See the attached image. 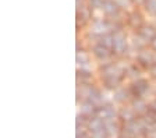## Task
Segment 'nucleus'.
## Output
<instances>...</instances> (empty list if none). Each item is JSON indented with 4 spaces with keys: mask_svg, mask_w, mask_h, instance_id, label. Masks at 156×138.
Returning <instances> with one entry per match:
<instances>
[{
    "mask_svg": "<svg viewBox=\"0 0 156 138\" xmlns=\"http://www.w3.org/2000/svg\"><path fill=\"white\" fill-rule=\"evenodd\" d=\"M138 35H140L145 42H151L156 36V30L152 25H142L140 30H138Z\"/></svg>",
    "mask_w": 156,
    "mask_h": 138,
    "instance_id": "nucleus-11",
    "label": "nucleus"
},
{
    "mask_svg": "<svg viewBox=\"0 0 156 138\" xmlns=\"http://www.w3.org/2000/svg\"><path fill=\"white\" fill-rule=\"evenodd\" d=\"M103 13L110 18H117L120 14V6L116 3V0H105V4L102 7Z\"/></svg>",
    "mask_w": 156,
    "mask_h": 138,
    "instance_id": "nucleus-7",
    "label": "nucleus"
},
{
    "mask_svg": "<svg viewBox=\"0 0 156 138\" xmlns=\"http://www.w3.org/2000/svg\"><path fill=\"white\" fill-rule=\"evenodd\" d=\"M96 109L98 106H95L92 102L85 99V102L81 105V115L87 116V117H92V116L96 115Z\"/></svg>",
    "mask_w": 156,
    "mask_h": 138,
    "instance_id": "nucleus-14",
    "label": "nucleus"
},
{
    "mask_svg": "<svg viewBox=\"0 0 156 138\" xmlns=\"http://www.w3.org/2000/svg\"><path fill=\"white\" fill-rule=\"evenodd\" d=\"M80 2H82V0H77V3H80Z\"/></svg>",
    "mask_w": 156,
    "mask_h": 138,
    "instance_id": "nucleus-31",
    "label": "nucleus"
},
{
    "mask_svg": "<svg viewBox=\"0 0 156 138\" xmlns=\"http://www.w3.org/2000/svg\"><path fill=\"white\" fill-rule=\"evenodd\" d=\"M135 116H136V113L134 112L133 108H121L119 110V119H121L124 123L135 120Z\"/></svg>",
    "mask_w": 156,
    "mask_h": 138,
    "instance_id": "nucleus-13",
    "label": "nucleus"
},
{
    "mask_svg": "<svg viewBox=\"0 0 156 138\" xmlns=\"http://www.w3.org/2000/svg\"><path fill=\"white\" fill-rule=\"evenodd\" d=\"M106 130H107V134H109L110 138L117 137V135L120 134V126H119V123L116 122V119L106 122Z\"/></svg>",
    "mask_w": 156,
    "mask_h": 138,
    "instance_id": "nucleus-15",
    "label": "nucleus"
},
{
    "mask_svg": "<svg viewBox=\"0 0 156 138\" xmlns=\"http://www.w3.org/2000/svg\"><path fill=\"white\" fill-rule=\"evenodd\" d=\"M149 71L152 73V76H153V77H156V63H153L152 66L149 67Z\"/></svg>",
    "mask_w": 156,
    "mask_h": 138,
    "instance_id": "nucleus-27",
    "label": "nucleus"
},
{
    "mask_svg": "<svg viewBox=\"0 0 156 138\" xmlns=\"http://www.w3.org/2000/svg\"><path fill=\"white\" fill-rule=\"evenodd\" d=\"M134 3H136V4H144V3H146V0H133Z\"/></svg>",
    "mask_w": 156,
    "mask_h": 138,
    "instance_id": "nucleus-29",
    "label": "nucleus"
},
{
    "mask_svg": "<svg viewBox=\"0 0 156 138\" xmlns=\"http://www.w3.org/2000/svg\"><path fill=\"white\" fill-rule=\"evenodd\" d=\"M149 43H151V46H152V49H153V50H156V36L153 38L152 41H151Z\"/></svg>",
    "mask_w": 156,
    "mask_h": 138,
    "instance_id": "nucleus-28",
    "label": "nucleus"
},
{
    "mask_svg": "<svg viewBox=\"0 0 156 138\" xmlns=\"http://www.w3.org/2000/svg\"><path fill=\"white\" fill-rule=\"evenodd\" d=\"M88 120H89V117H87V116L84 115H80L77 116V120H75V124H77V127H87L88 126Z\"/></svg>",
    "mask_w": 156,
    "mask_h": 138,
    "instance_id": "nucleus-21",
    "label": "nucleus"
},
{
    "mask_svg": "<svg viewBox=\"0 0 156 138\" xmlns=\"http://www.w3.org/2000/svg\"><path fill=\"white\" fill-rule=\"evenodd\" d=\"M127 76L133 80H138L140 78V69H136V66H131L127 69Z\"/></svg>",
    "mask_w": 156,
    "mask_h": 138,
    "instance_id": "nucleus-20",
    "label": "nucleus"
},
{
    "mask_svg": "<svg viewBox=\"0 0 156 138\" xmlns=\"http://www.w3.org/2000/svg\"><path fill=\"white\" fill-rule=\"evenodd\" d=\"M75 59H77L78 66H81V67H85L88 63H89V59H88V56L85 55V52H82V50H78Z\"/></svg>",
    "mask_w": 156,
    "mask_h": 138,
    "instance_id": "nucleus-19",
    "label": "nucleus"
},
{
    "mask_svg": "<svg viewBox=\"0 0 156 138\" xmlns=\"http://www.w3.org/2000/svg\"><path fill=\"white\" fill-rule=\"evenodd\" d=\"M145 135L148 138H156V123H153V124H151L149 127H148Z\"/></svg>",
    "mask_w": 156,
    "mask_h": 138,
    "instance_id": "nucleus-24",
    "label": "nucleus"
},
{
    "mask_svg": "<svg viewBox=\"0 0 156 138\" xmlns=\"http://www.w3.org/2000/svg\"><path fill=\"white\" fill-rule=\"evenodd\" d=\"M98 43H102L109 49H113V34L109 32L105 34V35H99V42Z\"/></svg>",
    "mask_w": 156,
    "mask_h": 138,
    "instance_id": "nucleus-18",
    "label": "nucleus"
},
{
    "mask_svg": "<svg viewBox=\"0 0 156 138\" xmlns=\"http://www.w3.org/2000/svg\"><path fill=\"white\" fill-rule=\"evenodd\" d=\"M113 53L117 56H124L128 50V42H127L126 34L123 31H114L113 34Z\"/></svg>",
    "mask_w": 156,
    "mask_h": 138,
    "instance_id": "nucleus-2",
    "label": "nucleus"
},
{
    "mask_svg": "<svg viewBox=\"0 0 156 138\" xmlns=\"http://www.w3.org/2000/svg\"><path fill=\"white\" fill-rule=\"evenodd\" d=\"M133 0H116V3L119 4L120 7H126V6H128V4L131 3Z\"/></svg>",
    "mask_w": 156,
    "mask_h": 138,
    "instance_id": "nucleus-26",
    "label": "nucleus"
},
{
    "mask_svg": "<svg viewBox=\"0 0 156 138\" xmlns=\"http://www.w3.org/2000/svg\"><path fill=\"white\" fill-rule=\"evenodd\" d=\"M128 23H130V25L133 27V28L140 30L141 27H142V17H141L140 13L134 11V13H131L130 17H128Z\"/></svg>",
    "mask_w": 156,
    "mask_h": 138,
    "instance_id": "nucleus-17",
    "label": "nucleus"
},
{
    "mask_svg": "<svg viewBox=\"0 0 156 138\" xmlns=\"http://www.w3.org/2000/svg\"><path fill=\"white\" fill-rule=\"evenodd\" d=\"M153 53L155 52H148V50H140L138 55H136V60L140 64L145 67H151L155 63V57H153Z\"/></svg>",
    "mask_w": 156,
    "mask_h": 138,
    "instance_id": "nucleus-10",
    "label": "nucleus"
},
{
    "mask_svg": "<svg viewBox=\"0 0 156 138\" xmlns=\"http://www.w3.org/2000/svg\"><path fill=\"white\" fill-rule=\"evenodd\" d=\"M112 52H113V50L109 49V48H106V46L102 45V43H96V45L94 46V49H92L94 56L96 57L98 60H101V62H105V60L109 59L110 55H112Z\"/></svg>",
    "mask_w": 156,
    "mask_h": 138,
    "instance_id": "nucleus-8",
    "label": "nucleus"
},
{
    "mask_svg": "<svg viewBox=\"0 0 156 138\" xmlns=\"http://www.w3.org/2000/svg\"><path fill=\"white\" fill-rule=\"evenodd\" d=\"M102 80L107 89H116L123 80V71L116 64H105L102 67Z\"/></svg>",
    "mask_w": 156,
    "mask_h": 138,
    "instance_id": "nucleus-1",
    "label": "nucleus"
},
{
    "mask_svg": "<svg viewBox=\"0 0 156 138\" xmlns=\"http://www.w3.org/2000/svg\"><path fill=\"white\" fill-rule=\"evenodd\" d=\"M81 130H84V127H77V137L75 138H92L91 134H88V133H85V131H81Z\"/></svg>",
    "mask_w": 156,
    "mask_h": 138,
    "instance_id": "nucleus-25",
    "label": "nucleus"
},
{
    "mask_svg": "<svg viewBox=\"0 0 156 138\" xmlns=\"http://www.w3.org/2000/svg\"><path fill=\"white\" fill-rule=\"evenodd\" d=\"M148 91H149V82L145 78L134 80L133 85L130 88V92L133 96H144Z\"/></svg>",
    "mask_w": 156,
    "mask_h": 138,
    "instance_id": "nucleus-4",
    "label": "nucleus"
},
{
    "mask_svg": "<svg viewBox=\"0 0 156 138\" xmlns=\"http://www.w3.org/2000/svg\"><path fill=\"white\" fill-rule=\"evenodd\" d=\"M77 80H81V84H88L92 80V73L85 67H81L77 70Z\"/></svg>",
    "mask_w": 156,
    "mask_h": 138,
    "instance_id": "nucleus-16",
    "label": "nucleus"
},
{
    "mask_svg": "<svg viewBox=\"0 0 156 138\" xmlns=\"http://www.w3.org/2000/svg\"><path fill=\"white\" fill-rule=\"evenodd\" d=\"M130 95H131L130 89L127 91V89H124V88H116L114 89L113 99H114V102H117V103H124L130 99Z\"/></svg>",
    "mask_w": 156,
    "mask_h": 138,
    "instance_id": "nucleus-12",
    "label": "nucleus"
},
{
    "mask_svg": "<svg viewBox=\"0 0 156 138\" xmlns=\"http://www.w3.org/2000/svg\"><path fill=\"white\" fill-rule=\"evenodd\" d=\"M146 10L149 11L152 16H156V0H146Z\"/></svg>",
    "mask_w": 156,
    "mask_h": 138,
    "instance_id": "nucleus-22",
    "label": "nucleus"
},
{
    "mask_svg": "<svg viewBox=\"0 0 156 138\" xmlns=\"http://www.w3.org/2000/svg\"><path fill=\"white\" fill-rule=\"evenodd\" d=\"M96 116H99L101 119H103L105 122H109V120H114L116 117H119V112H117L116 108H113L112 105L105 103V105L98 106Z\"/></svg>",
    "mask_w": 156,
    "mask_h": 138,
    "instance_id": "nucleus-3",
    "label": "nucleus"
},
{
    "mask_svg": "<svg viewBox=\"0 0 156 138\" xmlns=\"http://www.w3.org/2000/svg\"><path fill=\"white\" fill-rule=\"evenodd\" d=\"M131 108L134 109V112L140 116H145L146 113L149 112V106L148 103L142 99V96H134L131 101Z\"/></svg>",
    "mask_w": 156,
    "mask_h": 138,
    "instance_id": "nucleus-6",
    "label": "nucleus"
},
{
    "mask_svg": "<svg viewBox=\"0 0 156 138\" xmlns=\"http://www.w3.org/2000/svg\"><path fill=\"white\" fill-rule=\"evenodd\" d=\"M87 101H89V102H92L95 106H101V105H105V98H103V94H102L99 89L94 88V87H91L89 88V92H88L87 95Z\"/></svg>",
    "mask_w": 156,
    "mask_h": 138,
    "instance_id": "nucleus-9",
    "label": "nucleus"
},
{
    "mask_svg": "<svg viewBox=\"0 0 156 138\" xmlns=\"http://www.w3.org/2000/svg\"><path fill=\"white\" fill-rule=\"evenodd\" d=\"M110 31H113V27H112V23L106 20H95L94 24H92V32L96 34L98 36L99 35H105V34H109Z\"/></svg>",
    "mask_w": 156,
    "mask_h": 138,
    "instance_id": "nucleus-5",
    "label": "nucleus"
},
{
    "mask_svg": "<svg viewBox=\"0 0 156 138\" xmlns=\"http://www.w3.org/2000/svg\"><path fill=\"white\" fill-rule=\"evenodd\" d=\"M153 57H155V63H156V50H155V53H153Z\"/></svg>",
    "mask_w": 156,
    "mask_h": 138,
    "instance_id": "nucleus-30",
    "label": "nucleus"
},
{
    "mask_svg": "<svg viewBox=\"0 0 156 138\" xmlns=\"http://www.w3.org/2000/svg\"><path fill=\"white\" fill-rule=\"evenodd\" d=\"M103 4H105V0H89V9H91V10L102 9Z\"/></svg>",
    "mask_w": 156,
    "mask_h": 138,
    "instance_id": "nucleus-23",
    "label": "nucleus"
}]
</instances>
